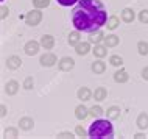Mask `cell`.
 <instances>
[{
  "label": "cell",
  "mask_w": 148,
  "mask_h": 139,
  "mask_svg": "<svg viewBox=\"0 0 148 139\" xmlns=\"http://www.w3.org/2000/svg\"><path fill=\"white\" fill-rule=\"evenodd\" d=\"M108 22V14L98 0H79L73 10L72 23L78 31H92L100 30Z\"/></svg>",
  "instance_id": "obj_1"
},
{
  "label": "cell",
  "mask_w": 148,
  "mask_h": 139,
  "mask_svg": "<svg viewBox=\"0 0 148 139\" xmlns=\"http://www.w3.org/2000/svg\"><path fill=\"white\" fill-rule=\"evenodd\" d=\"M103 41H105L106 47H115V45H119L120 39H119V36H115V34H108V36H105Z\"/></svg>",
  "instance_id": "obj_13"
},
{
  "label": "cell",
  "mask_w": 148,
  "mask_h": 139,
  "mask_svg": "<svg viewBox=\"0 0 148 139\" xmlns=\"http://www.w3.org/2000/svg\"><path fill=\"white\" fill-rule=\"evenodd\" d=\"M105 70H106V63H103L101 59L92 63V72H95V74H103Z\"/></svg>",
  "instance_id": "obj_17"
},
{
  "label": "cell",
  "mask_w": 148,
  "mask_h": 139,
  "mask_svg": "<svg viewBox=\"0 0 148 139\" xmlns=\"http://www.w3.org/2000/svg\"><path fill=\"white\" fill-rule=\"evenodd\" d=\"M75 52H77L78 55H81V56H83V55H87L90 52V42L89 41H87V42H81V41H79L78 44L75 45Z\"/></svg>",
  "instance_id": "obj_7"
},
{
  "label": "cell",
  "mask_w": 148,
  "mask_h": 139,
  "mask_svg": "<svg viewBox=\"0 0 148 139\" xmlns=\"http://www.w3.org/2000/svg\"><path fill=\"white\" fill-rule=\"evenodd\" d=\"M42 21V13L39 8H36V10H31L30 13H27L25 16V23L30 27H36L39 25V22Z\"/></svg>",
  "instance_id": "obj_3"
},
{
  "label": "cell",
  "mask_w": 148,
  "mask_h": 139,
  "mask_svg": "<svg viewBox=\"0 0 148 139\" xmlns=\"http://www.w3.org/2000/svg\"><path fill=\"white\" fill-rule=\"evenodd\" d=\"M41 45H42L45 50L53 49V47H55V38L50 36V34H44V36L41 38Z\"/></svg>",
  "instance_id": "obj_9"
},
{
  "label": "cell",
  "mask_w": 148,
  "mask_h": 139,
  "mask_svg": "<svg viewBox=\"0 0 148 139\" xmlns=\"http://www.w3.org/2000/svg\"><path fill=\"white\" fill-rule=\"evenodd\" d=\"M89 114H90L89 109H87L86 106L83 105V103H81V105H78L77 108H75V116H77L78 120H84V119L89 116Z\"/></svg>",
  "instance_id": "obj_8"
},
{
  "label": "cell",
  "mask_w": 148,
  "mask_h": 139,
  "mask_svg": "<svg viewBox=\"0 0 148 139\" xmlns=\"http://www.w3.org/2000/svg\"><path fill=\"white\" fill-rule=\"evenodd\" d=\"M92 95H94V94L90 92L89 88H79L78 89V98H79V100H83V102H87Z\"/></svg>",
  "instance_id": "obj_16"
},
{
  "label": "cell",
  "mask_w": 148,
  "mask_h": 139,
  "mask_svg": "<svg viewBox=\"0 0 148 139\" xmlns=\"http://www.w3.org/2000/svg\"><path fill=\"white\" fill-rule=\"evenodd\" d=\"M75 133H77L78 136H81V138H84V136H86V130L83 128L81 125H77V128H75Z\"/></svg>",
  "instance_id": "obj_33"
},
{
  "label": "cell",
  "mask_w": 148,
  "mask_h": 139,
  "mask_svg": "<svg viewBox=\"0 0 148 139\" xmlns=\"http://www.w3.org/2000/svg\"><path fill=\"white\" fill-rule=\"evenodd\" d=\"M33 5H34V8L42 10V8H47L50 5V0H33Z\"/></svg>",
  "instance_id": "obj_28"
},
{
  "label": "cell",
  "mask_w": 148,
  "mask_h": 139,
  "mask_svg": "<svg viewBox=\"0 0 148 139\" xmlns=\"http://www.w3.org/2000/svg\"><path fill=\"white\" fill-rule=\"evenodd\" d=\"M122 21L126 22V23L134 21V11L131 10V8H125V10L122 11Z\"/></svg>",
  "instance_id": "obj_15"
},
{
  "label": "cell",
  "mask_w": 148,
  "mask_h": 139,
  "mask_svg": "<svg viewBox=\"0 0 148 139\" xmlns=\"http://www.w3.org/2000/svg\"><path fill=\"white\" fill-rule=\"evenodd\" d=\"M0 111H2V113H0L2 116H6V106H5V105H2V106H0Z\"/></svg>",
  "instance_id": "obj_37"
},
{
  "label": "cell",
  "mask_w": 148,
  "mask_h": 139,
  "mask_svg": "<svg viewBox=\"0 0 148 139\" xmlns=\"http://www.w3.org/2000/svg\"><path fill=\"white\" fill-rule=\"evenodd\" d=\"M22 64V59L19 58V56H10L6 59V66H8V69H11V70H16V69H19Z\"/></svg>",
  "instance_id": "obj_10"
},
{
  "label": "cell",
  "mask_w": 148,
  "mask_h": 139,
  "mask_svg": "<svg viewBox=\"0 0 148 139\" xmlns=\"http://www.w3.org/2000/svg\"><path fill=\"white\" fill-rule=\"evenodd\" d=\"M142 78L143 80H148V67H143L142 69Z\"/></svg>",
  "instance_id": "obj_36"
},
{
  "label": "cell",
  "mask_w": 148,
  "mask_h": 139,
  "mask_svg": "<svg viewBox=\"0 0 148 139\" xmlns=\"http://www.w3.org/2000/svg\"><path fill=\"white\" fill-rule=\"evenodd\" d=\"M56 2L59 3V5H62V6H72V5H75L77 2H79V0H56Z\"/></svg>",
  "instance_id": "obj_31"
},
{
  "label": "cell",
  "mask_w": 148,
  "mask_h": 139,
  "mask_svg": "<svg viewBox=\"0 0 148 139\" xmlns=\"http://www.w3.org/2000/svg\"><path fill=\"white\" fill-rule=\"evenodd\" d=\"M8 13H10V10H8L6 6H2V14H0V17H2V19H5L6 16H8Z\"/></svg>",
  "instance_id": "obj_34"
},
{
  "label": "cell",
  "mask_w": 148,
  "mask_h": 139,
  "mask_svg": "<svg viewBox=\"0 0 148 139\" xmlns=\"http://www.w3.org/2000/svg\"><path fill=\"white\" fill-rule=\"evenodd\" d=\"M19 125H21L22 130H31L33 125H34V122H33L31 117H22L21 120H19Z\"/></svg>",
  "instance_id": "obj_20"
},
{
  "label": "cell",
  "mask_w": 148,
  "mask_h": 139,
  "mask_svg": "<svg viewBox=\"0 0 148 139\" xmlns=\"http://www.w3.org/2000/svg\"><path fill=\"white\" fill-rule=\"evenodd\" d=\"M109 63L112 66H115V67H122V64H123V58L120 56V55H112V56L109 58Z\"/></svg>",
  "instance_id": "obj_26"
},
{
  "label": "cell",
  "mask_w": 148,
  "mask_h": 139,
  "mask_svg": "<svg viewBox=\"0 0 148 139\" xmlns=\"http://www.w3.org/2000/svg\"><path fill=\"white\" fill-rule=\"evenodd\" d=\"M89 113H90V116H94V117H100L101 114H105V113H103V108H101V106H98V105L92 106V108L89 109Z\"/></svg>",
  "instance_id": "obj_27"
},
{
  "label": "cell",
  "mask_w": 148,
  "mask_h": 139,
  "mask_svg": "<svg viewBox=\"0 0 148 139\" xmlns=\"http://www.w3.org/2000/svg\"><path fill=\"white\" fill-rule=\"evenodd\" d=\"M137 50H139V53H140L142 56L148 55V42L147 41H139L137 42Z\"/></svg>",
  "instance_id": "obj_25"
},
{
  "label": "cell",
  "mask_w": 148,
  "mask_h": 139,
  "mask_svg": "<svg viewBox=\"0 0 148 139\" xmlns=\"http://www.w3.org/2000/svg\"><path fill=\"white\" fill-rule=\"evenodd\" d=\"M79 41H81V36H79V31H78V30H77V31H72V33L69 34V44H70V45L75 47Z\"/></svg>",
  "instance_id": "obj_24"
},
{
  "label": "cell",
  "mask_w": 148,
  "mask_h": 139,
  "mask_svg": "<svg viewBox=\"0 0 148 139\" xmlns=\"http://www.w3.org/2000/svg\"><path fill=\"white\" fill-rule=\"evenodd\" d=\"M139 21L142 23H148V10H142L139 13Z\"/></svg>",
  "instance_id": "obj_29"
},
{
  "label": "cell",
  "mask_w": 148,
  "mask_h": 139,
  "mask_svg": "<svg viewBox=\"0 0 148 139\" xmlns=\"http://www.w3.org/2000/svg\"><path fill=\"white\" fill-rule=\"evenodd\" d=\"M89 138L103 139V138H114V127L109 122V119H98L89 127Z\"/></svg>",
  "instance_id": "obj_2"
},
{
  "label": "cell",
  "mask_w": 148,
  "mask_h": 139,
  "mask_svg": "<svg viewBox=\"0 0 148 139\" xmlns=\"http://www.w3.org/2000/svg\"><path fill=\"white\" fill-rule=\"evenodd\" d=\"M134 138H136V139H142V138H145V134H142V133H137Z\"/></svg>",
  "instance_id": "obj_38"
},
{
  "label": "cell",
  "mask_w": 148,
  "mask_h": 139,
  "mask_svg": "<svg viewBox=\"0 0 148 139\" xmlns=\"http://www.w3.org/2000/svg\"><path fill=\"white\" fill-rule=\"evenodd\" d=\"M94 55L97 58H103V56H106V53H108V50H106V45H98V44H95L94 47Z\"/></svg>",
  "instance_id": "obj_22"
},
{
  "label": "cell",
  "mask_w": 148,
  "mask_h": 139,
  "mask_svg": "<svg viewBox=\"0 0 148 139\" xmlns=\"http://www.w3.org/2000/svg\"><path fill=\"white\" fill-rule=\"evenodd\" d=\"M106 95H108V91L105 88H97L94 91V98L97 102H101V100H105L106 98Z\"/></svg>",
  "instance_id": "obj_21"
},
{
  "label": "cell",
  "mask_w": 148,
  "mask_h": 139,
  "mask_svg": "<svg viewBox=\"0 0 148 139\" xmlns=\"http://www.w3.org/2000/svg\"><path fill=\"white\" fill-rule=\"evenodd\" d=\"M39 63L44 67H51V66H55V63H58V58L53 53H44L41 56V59H39Z\"/></svg>",
  "instance_id": "obj_4"
},
{
  "label": "cell",
  "mask_w": 148,
  "mask_h": 139,
  "mask_svg": "<svg viewBox=\"0 0 148 139\" xmlns=\"http://www.w3.org/2000/svg\"><path fill=\"white\" fill-rule=\"evenodd\" d=\"M17 91H19V83L16 81V80H11V81L6 83V94L8 95L17 94Z\"/></svg>",
  "instance_id": "obj_14"
},
{
  "label": "cell",
  "mask_w": 148,
  "mask_h": 139,
  "mask_svg": "<svg viewBox=\"0 0 148 139\" xmlns=\"http://www.w3.org/2000/svg\"><path fill=\"white\" fill-rule=\"evenodd\" d=\"M120 23V19L117 17V16H111V17H108V22H106V27L109 30H115L119 27Z\"/></svg>",
  "instance_id": "obj_23"
},
{
  "label": "cell",
  "mask_w": 148,
  "mask_h": 139,
  "mask_svg": "<svg viewBox=\"0 0 148 139\" xmlns=\"http://www.w3.org/2000/svg\"><path fill=\"white\" fill-rule=\"evenodd\" d=\"M39 47H41V42H36V41H28L23 47V50H25V53L28 55V56H33L39 52Z\"/></svg>",
  "instance_id": "obj_6"
},
{
  "label": "cell",
  "mask_w": 148,
  "mask_h": 139,
  "mask_svg": "<svg viewBox=\"0 0 148 139\" xmlns=\"http://www.w3.org/2000/svg\"><path fill=\"white\" fill-rule=\"evenodd\" d=\"M58 66H59V69L62 70V72H69V70L73 69V66H75V61L72 58L69 56H64L59 59V63H58Z\"/></svg>",
  "instance_id": "obj_5"
},
{
  "label": "cell",
  "mask_w": 148,
  "mask_h": 139,
  "mask_svg": "<svg viewBox=\"0 0 148 139\" xmlns=\"http://www.w3.org/2000/svg\"><path fill=\"white\" fill-rule=\"evenodd\" d=\"M58 138H73V134H72V133H67V131H64V133H59V134H58Z\"/></svg>",
  "instance_id": "obj_35"
},
{
  "label": "cell",
  "mask_w": 148,
  "mask_h": 139,
  "mask_svg": "<svg viewBox=\"0 0 148 139\" xmlns=\"http://www.w3.org/2000/svg\"><path fill=\"white\" fill-rule=\"evenodd\" d=\"M128 78H130V77H128V72L125 69H119L117 72L114 74V80L117 83H126Z\"/></svg>",
  "instance_id": "obj_12"
},
{
  "label": "cell",
  "mask_w": 148,
  "mask_h": 139,
  "mask_svg": "<svg viewBox=\"0 0 148 139\" xmlns=\"http://www.w3.org/2000/svg\"><path fill=\"white\" fill-rule=\"evenodd\" d=\"M136 124L140 130H147L148 128V114L147 113H140L137 116V120H136Z\"/></svg>",
  "instance_id": "obj_11"
},
{
  "label": "cell",
  "mask_w": 148,
  "mask_h": 139,
  "mask_svg": "<svg viewBox=\"0 0 148 139\" xmlns=\"http://www.w3.org/2000/svg\"><path fill=\"white\" fill-rule=\"evenodd\" d=\"M33 85H34L33 77H27L25 81H23V88H25V89H33Z\"/></svg>",
  "instance_id": "obj_30"
},
{
  "label": "cell",
  "mask_w": 148,
  "mask_h": 139,
  "mask_svg": "<svg viewBox=\"0 0 148 139\" xmlns=\"http://www.w3.org/2000/svg\"><path fill=\"white\" fill-rule=\"evenodd\" d=\"M105 39V36H103V33L100 30H97V31H92L90 33V36H89V42L90 44H98L100 41H103Z\"/></svg>",
  "instance_id": "obj_19"
},
{
  "label": "cell",
  "mask_w": 148,
  "mask_h": 139,
  "mask_svg": "<svg viewBox=\"0 0 148 139\" xmlns=\"http://www.w3.org/2000/svg\"><path fill=\"white\" fill-rule=\"evenodd\" d=\"M106 116H108V119H109V120H115V119H119V116H120V108H119V106H111V108H108Z\"/></svg>",
  "instance_id": "obj_18"
},
{
  "label": "cell",
  "mask_w": 148,
  "mask_h": 139,
  "mask_svg": "<svg viewBox=\"0 0 148 139\" xmlns=\"http://www.w3.org/2000/svg\"><path fill=\"white\" fill-rule=\"evenodd\" d=\"M17 130H16V128H8L6 130V131H5V136L6 138H17Z\"/></svg>",
  "instance_id": "obj_32"
}]
</instances>
